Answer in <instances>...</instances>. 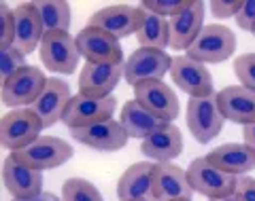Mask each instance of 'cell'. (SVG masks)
I'll list each match as a JSON object with an SVG mask.
<instances>
[{
	"mask_svg": "<svg viewBox=\"0 0 255 201\" xmlns=\"http://www.w3.org/2000/svg\"><path fill=\"white\" fill-rule=\"evenodd\" d=\"M124 78V64H85L79 74V93L87 98H109Z\"/></svg>",
	"mask_w": 255,
	"mask_h": 201,
	"instance_id": "9a60e30c",
	"label": "cell"
},
{
	"mask_svg": "<svg viewBox=\"0 0 255 201\" xmlns=\"http://www.w3.org/2000/svg\"><path fill=\"white\" fill-rule=\"evenodd\" d=\"M2 180L13 199H32L43 193V172H36L32 167L19 163L11 155L4 159Z\"/></svg>",
	"mask_w": 255,
	"mask_h": 201,
	"instance_id": "2e32d148",
	"label": "cell"
},
{
	"mask_svg": "<svg viewBox=\"0 0 255 201\" xmlns=\"http://www.w3.org/2000/svg\"><path fill=\"white\" fill-rule=\"evenodd\" d=\"M236 51V34L221 23H209L194 40L185 55L200 64H221Z\"/></svg>",
	"mask_w": 255,
	"mask_h": 201,
	"instance_id": "6da1fadb",
	"label": "cell"
},
{
	"mask_svg": "<svg viewBox=\"0 0 255 201\" xmlns=\"http://www.w3.org/2000/svg\"><path fill=\"white\" fill-rule=\"evenodd\" d=\"M15 45V9L6 2H0V51Z\"/></svg>",
	"mask_w": 255,
	"mask_h": 201,
	"instance_id": "4dcf8cb0",
	"label": "cell"
},
{
	"mask_svg": "<svg viewBox=\"0 0 255 201\" xmlns=\"http://www.w3.org/2000/svg\"><path fill=\"white\" fill-rule=\"evenodd\" d=\"M47 80L49 78L45 76V72L38 66H26L2 83V104L13 110L26 106L32 108L34 102L41 98Z\"/></svg>",
	"mask_w": 255,
	"mask_h": 201,
	"instance_id": "ba28073f",
	"label": "cell"
},
{
	"mask_svg": "<svg viewBox=\"0 0 255 201\" xmlns=\"http://www.w3.org/2000/svg\"><path fill=\"white\" fill-rule=\"evenodd\" d=\"M168 28H170V49L187 51L204 28V2L194 0V4L189 9L179 13L177 17L168 19Z\"/></svg>",
	"mask_w": 255,
	"mask_h": 201,
	"instance_id": "603a6c76",
	"label": "cell"
},
{
	"mask_svg": "<svg viewBox=\"0 0 255 201\" xmlns=\"http://www.w3.org/2000/svg\"><path fill=\"white\" fill-rule=\"evenodd\" d=\"M73 155H75L73 146L66 140L55 138V135H41L30 146L21 148L17 152H11L13 159H17L19 163L28 165L36 172L55 170V167L66 163L68 159H73Z\"/></svg>",
	"mask_w": 255,
	"mask_h": 201,
	"instance_id": "3957f363",
	"label": "cell"
},
{
	"mask_svg": "<svg viewBox=\"0 0 255 201\" xmlns=\"http://www.w3.org/2000/svg\"><path fill=\"white\" fill-rule=\"evenodd\" d=\"M142 19H145V9L138 4V6H130V4H113V6H107V9H100L96 11L87 26L92 28H98L107 34L115 36L117 40H122L126 36H132L136 34Z\"/></svg>",
	"mask_w": 255,
	"mask_h": 201,
	"instance_id": "30bf717a",
	"label": "cell"
},
{
	"mask_svg": "<svg viewBox=\"0 0 255 201\" xmlns=\"http://www.w3.org/2000/svg\"><path fill=\"white\" fill-rule=\"evenodd\" d=\"M13 201H62V197L53 195V193H41L38 197H32V199H13Z\"/></svg>",
	"mask_w": 255,
	"mask_h": 201,
	"instance_id": "8d00e7d4",
	"label": "cell"
},
{
	"mask_svg": "<svg viewBox=\"0 0 255 201\" xmlns=\"http://www.w3.org/2000/svg\"><path fill=\"white\" fill-rule=\"evenodd\" d=\"M119 123L124 125V130L128 132L130 138H140V140L149 138V135L155 134L162 125H166L164 121H159L155 115H151L145 106H140L136 100H130L122 106Z\"/></svg>",
	"mask_w": 255,
	"mask_h": 201,
	"instance_id": "d4e9b609",
	"label": "cell"
},
{
	"mask_svg": "<svg viewBox=\"0 0 255 201\" xmlns=\"http://www.w3.org/2000/svg\"><path fill=\"white\" fill-rule=\"evenodd\" d=\"M45 38V26L38 15L34 2H21L15 9V45L23 55L34 53V49H41V43Z\"/></svg>",
	"mask_w": 255,
	"mask_h": 201,
	"instance_id": "ffe728a7",
	"label": "cell"
},
{
	"mask_svg": "<svg viewBox=\"0 0 255 201\" xmlns=\"http://www.w3.org/2000/svg\"><path fill=\"white\" fill-rule=\"evenodd\" d=\"M251 34H253V36H255V28H253V30H251Z\"/></svg>",
	"mask_w": 255,
	"mask_h": 201,
	"instance_id": "ab89813d",
	"label": "cell"
},
{
	"mask_svg": "<svg viewBox=\"0 0 255 201\" xmlns=\"http://www.w3.org/2000/svg\"><path fill=\"white\" fill-rule=\"evenodd\" d=\"M194 4V0H142L140 6L147 13H155L159 17L172 19L177 17L179 13H183L185 9Z\"/></svg>",
	"mask_w": 255,
	"mask_h": 201,
	"instance_id": "f1b7e54d",
	"label": "cell"
},
{
	"mask_svg": "<svg viewBox=\"0 0 255 201\" xmlns=\"http://www.w3.org/2000/svg\"><path fill=\"white\" fill-rule=\"evenodd\" d=\"M194 187L189 184L187 170L174 163H157L155 182H153V199L155 201H174V199H191Z\"/></svg>",
	"mask_w": 255,
	"mask_h": 201,
	"instance_id": "7402d4cb",
	"label": "cell"
},
{
	"mask_svg": "<svg viewBox=\"0 0 255 201\" xmlns=\"http://www.w3.org/2000/svg\"><path fill=\"white\" fill-rule=\"evenodd\" d=\"M170 68L172 58L166 51L138 47L124 64V78L134 89L136 85L149 83V80H162L166 72H170Z\"/></svg>",
	"mask_w": 255,
	"mask_h": 201,
	"instance_id": "9c48e42d",
	"label": "cell"
},
{
	"mask_svg": "<svg viewBox=\"0 0 255 201\" xmlns=\"http://www.w3.org/2000/svg\"><path fill=\"white\" fill-rule=\"evenodd\" d=\"M206 159L215 167H219L221 172L232 174L236 178L247 176L249 172L255 170V150L249 148L247 144H238V142L221 144V146L213 148L206 155Z\"/></svg>",
	"mask_w": 255,
	"mask_h": 201,
	"instance_id": "cb8c5ba5",
	"label": "cell"
},
{
	"mask_svg": "<svg viewBox=\"0 0 255 201\" xmlns=\"http://www.w3.org/2000/svg\"><path fill=\"white\" fill-rule=\"evenodd\" d=\"M28 64H26V55H23L17 47H11V49H4L0 51V78L9 80L13 74H17L19 70H23Z\"/></svg>",
	"mask_w": 255,
	"mask_h": 201,
	"instance_id": "f546056e",
	"label": "cell"
},
{
	"mask_svg": "<svg viewBox=\"0 0 255 201\" xmlns=\"http://www.w3.org/2000/svg\"><path fill=\"white\" fill-rule=\"evenodd\" d=\"M77 38V47L81 58H85L87 64H105V66H113V64H126L124 62V49L115 36L107 34L98 28L85 26Z\"/></svg>",
	"mask_w": 255,
	"mask_h": 201,
	"instance_id": "8fae6325",
	"label": "cell"
},
{
	"mask_svg": "<svg viewBox=\"0 0 255 201\" xmlns=\"http://www.w3.org/2000/svg\"><path fill=\"white\" fill-rule=\"evenodd\" d=\"M174 201H191V199H174Z\"/></svg>",
	"mask_w": 255,
	"mask_h": 201,
	"instance_id": "f35d334b",
	"label": "cell"
},
{
	"mask_svg": "<svg viewBox=\"0 0 255 201\" xmlns=\"http://www.w3.org/2000/svg\"><path fill=\"white\" fill-rule=\"evenodd\" d=\"M243 144H247L249 148L255 150V123L243 127Z\"/></svg>",
	"mask_w": 255,
	"mask_h": 201,
	"instance_id": "d590c367",
	"label": "cell"
},
{
	"mask_svg": "<svg viewBox=\"0 0 255 201\" xmlns=\"http://www.w3.org/2000/svg\"><path fill=\"white\" fill-rule=\"evenodd\" d=\"M189 184L196 193L209 197V199H221L228 195H234L238 189V178L232 174L221 172L219 167L209 163L206 157H198L187 167Z\"/></svg>",
	"mask_w": 255,
	"mask_h": 201,
	"instance_id": "8992f818",
	"label": "cell"
},
{
	"mask_svg": "<svg viewBox=\"0 0 255 201\" xmlns=\"http://www.w3.org/2000/svg\"><path fill=\"white\" fill-rule=\"evenodd\" d=\"M136 40L142 49H157L166 51V47H170V28L168 19L159 17L155 13L145 11V19H142L140 28L136 32Z\"/></svg>",
	"mask_w": 255,
	"mask_h": 201,
	"instance_id": "484cf974",
	"label": "cell"
},
{
	"mask_svg": "<svg viewBox=\"0 0 255 201\" xmlns=\"http://www.w3.org/2000/svg\"><path fill=\"white\" fill-rule=\"evenodd\" d=\"M38 53L45 68L55 74H73L81 60L77 38L70 32H47Z\"/></svg>",
	"mask_w": 255,
	"mask_h": 201,
	"instance_id": "52a82bcc",
	"label": "cell"
},
{
	"mask_svg": "<svg viewBox=\"0 0 255 201\" xmlns=\"http://www.w3.org/2000/svg\"><path fill=\"white\" fill-rule=\"evenodd\" d=\"M117 110V100L113 95L109 98H87V95L77 93L68 102L66 112L62 117V123L73 130H85V127L111 121Z\"/></svg>",
	"mask_w": 255,
	"mask_h": 201,
	"instance_id": "5b68a950",
	"label": "cell"
},
{
	"mask_svg": "<svg viewBox=\"0 0 255 201\" xmlns=\"http://www.w3.org/2000/svg\"><path fill=\"white\" fill-rule=\"evenodd\" d=\"M209 6H211V13L215 19H230L238 15L243 2L241 0H213Z\"/></svg>",
	"mask_w": 255,
	"mask_h": 201,
	"instance_id": "d6a6232c",
	"label": "cell"
},
{
	"mask_svg": "<svg viewBox=\"0 0 255 201\" xmlns=\"http://www.w3.org/2000/svg\"><path fill=\"white\" fill-rule=\"evenodd\" d=\"M219 110L226 121L236 125H253L255 123V91L243 85H230L217 93Z\"/></svg>",
	"mask_w": 255,
	"mask_h": 201,
	"instance_id": "e0dca14e",
	"label": "cell"
},
{
	"mask_svg": "<svg viewBox=\"0 0 255 201\" xmlns=\"http://www.w3.org/2000/svg\"><path fill=\"white\" fill-rule=\"evenodd\" d=\"M234 74L241 85L255 91V53H243L234 60Z\"/></svg>",
	"mask_w": 255,
	"mask_h": 201,
	"instance_id": "1f68e13d",
	"label": "cell"
},
{
	"mask_svg": "<svg viewBox=\"0 0 255 201\" xmlns=\"http://www.w3.org/2000/svg\"><path fill=\"white\" fill-rule=\"evenodd\" d=\"M62 201H105L100 191L85 178H68L62 184Z\"/></svg>",
	"mask_w": 255,
	"mask_h": 201,
	"instance_id": "83f0119b",
	"label": "cell"
},
{
	"mask_svg": "<svg viewBox=\"0 0 255 201\" xmlns=\"http://www.w3.org/2000/svg\"><path fill=\"white\" fill-rule=\"evenodd\" d=\"M185 123L189 134L200 144H209L217 138L226 123L217 104V93L206 95V98H189Z\"/></svg>",
	"mask_w": 255,
	"mask_h": 201,
	"instance_id": "277c9868",
	"label": "cell"
},
{
	"mask_svg": "<svg viewBox=\"0 0 255 201\" xmlns=\"http://www.w3.org/2000/svg\"><path fill=\"white\" fill-rule=\"evenodd\" d=\"M34 6L43 19L47 32H68L70 28V4L62 0H34Z\"/></svg>",
	"mask_w": 255,
	"mask_h": 201,
	"instance_id": "4316f807",
	"label": "cell"
},
{
	"mask_svg": "<svg viewBox=\"0 0 255 201\" xmlns=\"http://www.w3.org/2000/svg\"><path fill=\"white\" fill-rule=\"evenodd\" d=\"M153 161H138L130 165L117 180V197L122 201H155L153 182H155Z\"/></svg>",
	"mask_w": 255,
	"mask_h": 201,
	"instance_id": "5bb4252c",
	"label": "cell"
},
{
	"mask_svg": "<svg viewBox=\"0 0 255 201\" xmlns=\"http://www.w3.org/2000/svg\"><path fill=\"white\" fill-rule=\"evenodd\" d=\"M70 100H73V93H70V87H68L66 80L49 78L43 93H41V98H38L34 102V106H32V110L38 115L45 130H49V127H53L58 121H62Z\"/></svg>",
	"mask_w": 255,
	"mask_h": 201,
	"instance_id": "ac0fdd59",
	"label": "cell"
},
{
	"mask_svg": "<svg viewBox=\"0 0 255 201\" xmlns=\"http://www.w3.org/2000/svg\"><path fill=\"white\" fill-rule=\"evenodd\" d=\"M234 19H236V23H238V28L241 30L251 32L255 28V0H245L241 11H238V15Z\"/></svg>",
	"mask_w": 255,
	"mask_h": 201,
	"instance_id": "836d02e7",
	"label": "cell"
},
{
	"mask_svg": "<svg viewBox=\"0 0 255 201\" xmlns=\"http://www.w3.org/2000/svg\"><path fill=\"white\" fill-rule=\"evenodd\" d=\"M140 152L153 163H172L183 152V134L174 123L162 125L140 142Z\"/></svg>",
	"mask_w": 255,
	"mask_h": 201,
	"instance_id": "44dd1931",
	"label": "cell"
},
{
	"mask_svg": "<svg viewBox=\"0 0 255 201\" xmlns=\"http://www.w3.org/2000/svg\"><path fill=\"white\" fill-rule=\"evenodd\" d=\"M134 100L164 123H174V119L181 112L177 93L164 80H149V83L136 85L134 87Z\"/></svg>",
	"mask_w": 255,
	"mask_h": 201,
	"instance_id": "4fadbf2b",
	"label": "cell"
},
{
	"mask_svg": "<svg viewBox=\"0 0 255 201\" xmlns=\"http://www.w3.org/2000/svg\"><path fill=\"white\" fill-rule=\"evenodd\" d=\"M43 130L41 119L32 108H15L0 119V142L11 152H17L41 138Z\"/></svg>",
	"mask_w": 255,
	"mask_h": 201,
	"instance_id": "7a4b0ae2",
	"label": "cell"
},
{
	"mask_svg": "<svg viewBox=\"0 0 255 201\" xmlns=\"http://www.w3.org/2000/svg\"><path fill=\"white\" fill-rule=\"evenodd\" d=\"M209 201H243V197L234 193V195H228V197H221V199H209Z\"/></svg>",
	"mask_w": 255,
	"mask_h": 201,
	"instance_id": "74e56055",
	"label": "cell"
},
{
	"mask_svg": "<svg viewBox=\"0 0 255 201\" xmlns=\"http://www.w3.org/2000/svg\"><path fill=\"white\" fill-rule=\"evenodd\" d=\"M170 76L174 85L183 89L191 98H206V95H215L213 89V74L204 64L191 60L189 55H177L172 58Z\"/></svg>",
	"mask_w": 255,
	"mask_h": 201,
	"instance_id": "7c38bea8",
	"label": "cell"
},
{
	"mask_svg": "<svg viewBox=\"0 0 255 201\" xmlns=\"http://www.w3.org/2000/svg\"><path fill=\"white\" fill-rule=\"evenodd\" d=\"M236 193L243 197V201H255V178H251V176H241V178H238Z\"/></svg>",
	"mask_w": 255,
	"mask_h": 201,
	"instance_id": "e575fe53",
	"label": "cell"
},
{
	"mask_svg": "<svg viewBox=\"0 0 255 201\" xmlns=\"http://www.w3.org/2000/svg\"><path fill=\"white\" fill-rule=\"evenodd\" d=\"M70 135H73L79 144H85V146L96 148V150H107V152L126 148L128 140H130V135L124 130V125L115 119L92 125V127H85V130H73Z\"/></svg>",
	"mask_w": 255,
	"mask_h": 201,
	"instance_id": "d6986e66",
	"label": "cell"
}]
</instances>
